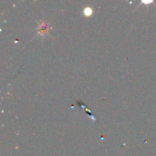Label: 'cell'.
<instances>
[{
  "label": "cell",
  "mask_w": 156,
  "mask_h": 156,
  "mask_svg": "<svg viewBox=\"0 0 156 156\" xmlns=\"http://www.w3.org/2000/svg\"><path fill=\"white\" fill-rule=\"evenodd\" d=\"M93 13V9L91 8V7H86L83 9V14L86 16V17H90V16L92 15Z\"/></svg>",
  "instance_id": "obj_1"
},
{
  "label": "cell",
  "mask_w": 156,
  "mask_h": 156,
  "mask_svg": "<svg viewBox=\"0 0 156 156\" xmlns=\"http://www.w3.org/2000/svg\"><path fill=\"white\" fill-rule=\"evenodd\" d=\"M151 3H153L152 0H141V4H145V5H147V4H151Z\"/></svg>",
  "instance_id": "obj_2"
}]
</instances>
